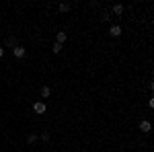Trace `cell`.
I'll return each instance as SVG.
<instances>
[{"label": "cell", "instance_id": "cell-11", "mask_svg": "<svg viewBox=\"0 0 154 152\" xmlns=\"http://www.w3.org/2000/svg\"><path fill=\"white\" fill-rule=\"evenodd\" d=\"M35 140H37V136H33V134L27 138V142H29V144H35Z\"/></svg>", "mask_w": 154, "mask_h": 152}, {"label": "cell", "instance_id": "cell-2", "mask_svg": "<svg viewBox=\"0 0 154 152\" xmlns=\"http://www.w3.org/2000/svg\"><path fill=\"white\" fill-rule=\"evenodd\" d=\"M109 35L111 37H119L121 35V27H119V25H113V27L109 29Z\"/></svg>", "mask_w": 154, "mask_h": 152}, {"label": "cell", "instance_id": "cell-9", "mask_svg": "<svg viewBox=\"0 0 154 152\" xmlns=\"http://www.w3.org/2000/svg\"><path fill=\"white\" fill-rule=\"evenodd\" d=\"M68 11H70V4L62 2V4H60V12H68Z\"/></svg>", "mask_w": 154, "mask_h": 152}, {"label": "cell", "instance_id": "cell-13", "mask_svg": "<svg viewBox=\"0 0 154 152\" xmlns=\"http://www.w3.org/2000/svg\"><path fill=\"white\" fill-rule=\"evenodd\" d=\"M2 56H4V49H2V47H0V58H2Z\"/></svg>", "mask_w": 154, "mask_h": 152}, {"label": "cell", "instance_id": "cell-4", "mask_svg": "<svg viewBox=\"0 0 154 152\" xmlns=\"http://www.w3.org/2000/svg\"><path fill=\"white\" fill-rule=\"evenodd\" d=\"M12 51H14V56H17V58H23V56H25V47H21V45H17Z\"/></svg>", "mask_w": 154, "mask_h": 152}, {"label": "cell", "instance_id": "cell-1", "mask_svg": "<svg viewBox=\"0 0 154 152\" xmlns=\"http://www.w3.org/2000/svg\"><path fill=\"white\" fill-rule=\"evenodd\" d=\"M33 111H35L37 115H43V113L48 111V107H45V103H43V101H37L35 105H33Z\"/></svg>", "mask_w": 154, "mask_h": 152}, {"label": "cell", "instance_id": "cell-12", "mask_svg": "<svg viewBox=\"0 0 154 152\" xmlns=\"http://www.w3.org/2000/svg\"><path fill=\"white\" fill-rule=\"evenodd\" d=\"M41 140H43V142H49V134H41Z\"/></svg>", "mask_w": 154, "mask_h": 152}, {"label": "cell", "instance_id": "cell-8", "mask_svg": "<svg viewBox=\"0 0 154 152\" xmlns=\"http://www.w3.org/2000/svg\"><path fill=\"white\" fill-rule=\"evenodd\" d=\"M113 12H115V14H123V4H115V6H113Z\"/></svg>", "mask_w": 154, "mask_h": 152}, {"label": "cell", "instance_id": "cell-10", "mask_svg": "<svg viewBox=\"0 0 154 152\" xmlns=\"http://www.w3.org/2000/svg\"><path fill=\"white\" fill-rule=\"evenodd\" d=\"M60 49H62V45H60V43H54V47H51V51H54V54H60Z\"/></svg>", "mask_w": 154, "mask_h": 152}, {"label": "cell", "instance_id": "cell-7", "mask_svg": "<svg viewBox=\"0 0 154 152\" xmlns=\"http://www.w3.org/2000/svg\"><path fill=\"white\" fill-rule=\"evenodd\" d=\"M49 95H51V91H49V86H41V97H43V99H48Z\"/></svg>", "mask_w": 154, "mask_h": 152}, {"label": "cell", "instance_id": "cell-3", "mask_svg": "<svg viewBox=\"0 0 154 152\" xmlns=\"http://www.w3.org/2000/svg\"><path fill=\"white\" fill-rule=\"evenodd\" d=\"M140 129H142V132H146V134H148V132H150V129H152V123H150V121H146V119H144V121H140Z\"/></svg>", "mask_w": 154, "mask_h": 152}, {"label": "cell", "instance_id": "cell-6", "mask_svg": "<svg viewBox=\"0 0 154 152\" xmlns=\"http://www.w3.org/2000/svg\"><path fill=\"white\" fill-rule=\"evenodd\" d=\"M6 47H12V49H14V47H17V39H14V37H8V39H6Z\"/></svg>", "mask_w": 154, "mask_h": 152}, {"label": "cell", "instance_id": "cell-5", "mask_svg": "<svg viewBox=\"0 0 154 152\" xmlns=\"http://www.w3.org/2000/svg\"><path fill=\"white\" fill-rule=\"evenodd\" d=\"M64 41H66V33H62V31H60L58 35H56V43H60V45H62Z\"/></svg>", "mask_w": 154, "mask_h": 152}]
</instances>
